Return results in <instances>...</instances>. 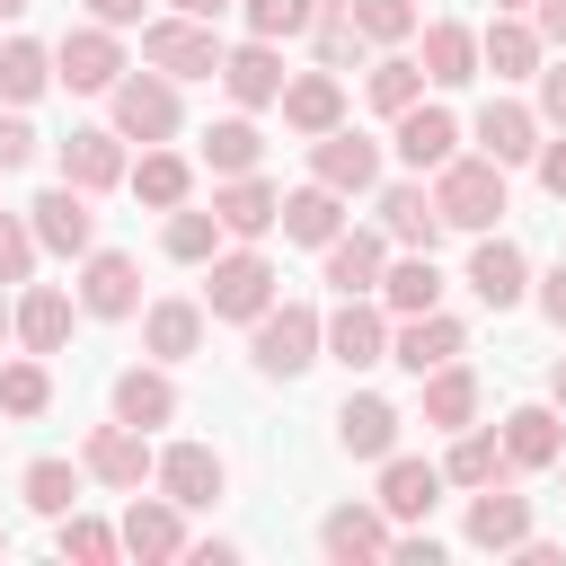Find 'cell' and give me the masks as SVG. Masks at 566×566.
<instances>
[{"mask_svg":"<svg viewBox=\"0 0 566 566\" xmlns=\"http://www.w3.org/2000/svg\"><path fill=\"white\" fill-rule=\"evenodd\" d=\"M248 354H256V371H265V380H301V371L327 354V318H318L310 301H274V310H256Z\"/></svg>","mask_w":566,"mask_h":566,"instance_id":"1","label":"cell"},{"mask_svg":"<svg viewBox=\"0 0 566 566\" xmlns=\"http://www.w3.org/2000/svg\"><path fill=\"white\" fill-rule=\"evenodd\" d=\"M433 203H442V230H495L504 212V168L478 150V159H442L433 168Z\"/></svg>","mask_w":566,"mask_h":566,"instance_id":"2","label":"cell"},{"mask_svg":"<svg viewBox=\"0 0 566 566\" xmlns=\"http://www.w3.org/2000/svg\"><path fill=\"white\" fill-rule=\"evenodd\" d=\"M142 62L150 71H168V80H212L221 71V35H212V18H142Z\"/></svg>","mask_w":566,"mask_h":566,"instance_id":"3","label":"cell"},{"mask_svg":"<svg viewBox=\"0 0 566 566\" xmlns=\"http://www.w3.org/2000/svg\"><path fill=\"white\" fill-rule=\"evenodd\" d=\"M106 106H115V133L142 142V150L177 133V80H168V71H124V80L106 88Z\"/></svg>","mask_w":566,"mask_h":566,"instance_id":"4","label":"cell"},{"mask_svg":"<svg viewBox=\"0 0 566 566\" xmlns=\"http://www.w3.org/2000/svg\"><path fill=\"white\" fill-rule=\"evenodd\" d=\"M203 310H212V318H248V327H256V310H274V265H265L256 248L212 256V274H203Z\"/></svg>","mask_w":566,"mask_h":566,"instance_id":"5","label":"cell"},{"mask_svg":"<svg viewBox=\"0 0 566 566\" xmlns=\"http://www.w3.org/2000/svg\"><path fill=\"white\" fill-rule=\"evenodd\" d=\"M80 469L97 478V486H115V495H133L159 460H150V433L142 424H124V416H106V424H88V442H80Z\"/></svg>","mask_w":566,"mask_h":566,"instance_id":"6","label":"cell"},{"mask_svg":"<svg viewBox=\"0 0 566 566\" xmlns=\"http://www.w3.org/2000/svg\"><path fill=\"white\" fill-rule=\"evenodd\" d=\"M53 80L80 88V97H106V88L124 80V44H115V27H71V35L53 44Z\"/></svg>","mask_w":566,"mask_h":566,"instance_id":"7","label":"cell"},{"mask_svg":"<svg viewBox=\"0 0 566 566\" xmlns=\"http://www.w3.org/2000/svg\"><path fill=\"white\" fill-rule=\"evenodd\" d=\"M124 557H142V566H168V557H186V504L177 495H142L133 486V504H124Z\"/></svg>","mask_w":566,"mask_h":566,"instance_id":"8","label":"cell"},{"mask_svg":"<svg viewBox=\"0 0 566 566\" xmlns=\"http://www.w3.org/2000/svg\"><path fill=\"white\" fill-rule=\"evenodd\" d=\"M27 221H35V239L53 248V256H88L97 248V212H88V186H44L35 203H27Z\"/></svg>","mask_w":566,"mask_h":566,"instance_id":"9","label":"cell"},{"mask_svg":"<svg viewBox=\"0 0 566 566\" xmlns=\"http://www.w3.org/2000/svg\"><path fill=\"white\" fill-rule=\"evenodd\" d=\"M327 363H345V371L389 363V310H380L371 292H345V310L327 318Z\"/></svg>","mask_w":566,"mask_h":566,"instance_id":"10","label":"cell"},{"mask_svg":"<svg viewBox=\"0 0 566 566\" xmlns=\"http://www.w3.org/2000/svg\"><path fill=\"white\" fill-rule=\"evenodd\" d=\"M460 354H469V327H460V318H442V310H416V318H398V327H389V363H398V371H416V380H424V371H442V363H460Z\"/></svg>","mask_w":566,"mask_h":566,"instance_id":"11","label":"cell"},{"mask_svg":"<svg viewBox=\"0 0 566 566\" xmlns=\"http://www.w3.org/2000/svg\"><path fill=\"white\" fill-rule=\"evenodd\" d=\"M531 539V495H513V478H495V486H469V548H486V557H513Z\"/></svg>","mask_w":566,"mask_h":566,"instance_id":"12","label":"cell"},{"mask_svg":"<svg viewBox=\"0 0 566 566\" xmlns=\"http://www.w3.org/2000/svg\"><path fill=\"white\" fill-rule=\"evenodd\" d=\"M310 177L336 186V195H371V186H380V142H363L354 124H336V133L310 142Z\"/></svg>","mask_w":566,"mask_h":566,"instance_id":"13","label":"cell"},{"mask_svg":"<svg viewBox=\"0 0 566 566\" xmlns=\"http://www.w3.org/2000/svg\"><path fill=\"white\" fill-rule=\"evenodd\" d=\"M469 292H478L486 310H522V301H531V256H522L513 239L478 230V248H469Z\"/></svg>","mask_w":566,"mask_h":566,"instance_id":"14","label":"cell"},{"mask_svg":"<svg viewBox=\"0 0 566 566\" xmlns=\"http://www.w3.org/2000/svg\"><path fill=\"white\" fill-rule=\"evenodd\" d=\"M80 310L88 318H133L142 310V265L124 248H88L80 256Z\"/></svg>","mask_w":566,"mask_h":566,"instance_id":"15","label":"cell"},{"mask_svg":"<svg viewBox=\"0 0 566 566\" xmlns=\"http://www.w3.org/2000/svg\"><path fill=\"white\" fill-rule=\"evenodd\" d=\"M150 478H159V495H177L186 513L221 504V486H230V469H221V451H212V442H168Z\"/></svg>","mask_w":566,"mask_h":566,"instance_id":"16","label":"cell"},{"mask_svg":"<svg viewBox=\"0 0 566 566\" xmlns=\"http://www.w3.org/2000/svg\"><path fill=\"white\" fill-rule=\"evenodd\" d=\"M62 150V177L71 186H88V195H106V186H124L133 177V159H124V133L115 124H80L71 142H53Z\"/></svg>","mask_w":566,"mask_h":566,"instance_id":"17","label":"cell"},{"mask_svg":"<svg viewBox=\"0 0 566 566\" xmlns=\"http://www.w3.org/2000/svg\"><path fill=\"white\" fill-rule=\"evenodd\" d=\"M557 451H566V407H557V398H531V407L504 416V460H513V478H522V469H557Z\"/></svg>","mask_w":566,"mask_h":566,"instance_id":"18","label":"cell"},{"mask_svg":"<svg viewBox=\"0 0 566 566\" xmlns=\"http://www.w3.org/2000/svg\"><path fill=\"white\" fill-rule=\"evenodd\" d=\"M478 62H486L495 80H539L548 35H539L531 18H513V9H495V18H486V35H478Z\"/></svg>","mask_w":566,"mask_h":566,"instance_id":"19","label":"cell"},{"mask_svg":"<svg viewBox=\"0 0 566 566\" xmlns=\"http://www.w3.org/2000/svg\"><path fill=\"white\" fill-rule=\"evenodd\" d=\"M478 150H486L495 168H522V159H539V106L486 97V106H478Z\"/></svg>","mask_w":566,"mask_h":566,"instance_id":"20","label":"cell"},{"mask_svg":"<svg viewBox=\"0 0 566 566\" xmlns=\"http://www.w3.org/2000/svg\"><path fill=\"white\" fill-rule=\"evenodd\" d=\"M389 539H398V531H389V513H380V504H336V513L318 522V548H327L336 566H363V557H389Z\"/></svg>","mask_w":566,"mask_h":566,"instance_id":"21","label":"cell"},{"mask_svg":"<svg viewBox=\"0 0 566 566\" xmlns=\"http://www.w3.org/2000/svg\"><path fill=\"white\" fill-rule=\"evenodd\" d=\"M212 212H221V230H230V239H265V230L283 221V195L248 168V177H221V186H212Z\"/></svg>","mask_w":566,"mask_h":566,"instance_id":"22","label":"cell"},{"mask_svg":"<svg viewBox=\"0 0 566 566\" xmlns=\"http://www.w3.org/2000/svg\"><path fill=\"white\" fill-rule=\"evenodd\" d=\"M318 256H327V283H336V292H380V274H389V230H336Z\"/></svg>","mask_w":566,"mask_h":566,"instance_id":"23","label":"cell"},{"mask_svg":"<svg viewBox=\"0 0 566 566\" xmlns=\"http://www.w3.org/2000/svg\"><path fill=\"white\" fill-rule=\"evenodd\" d=\"M71 318H80V301H71L62 283H27V292H18V345H27V354H62V345H71Z\"/></svg>","mask_w":566,"mask_h":566,"instance_id":"24","label":"cell"},{"mask_svg":"<svg viewBox=\"0 0 566 566\" xmlns=\"http://www.w3.org/2000/svg\"><path fill=\"white\" fill-rule=\"evenodd\" d=\"M442 486H451V478H442L433 460H398V451L380 460V513H389V522H424V513L442 504Z\"/></svg>","mask_w":566,"mask_h":566,"instance_id":"25","label":"cell"},{"mask_svg":"<svg viewBox=\"0 0 566 566\" xmlns=\"http://www.w3.org/2000/svg\"><path fill=\"white\" fill-rule=\"evenodd\" d=\"M221 88H230L239 106H283V53H274L265 35H248L239 53H221Z\"/></svg>","mask_w":566,"mask_h":566,"instance_id":"26","label":"cell"},{"mask_svg":"<svg viewBox=\"0 0 566 566\" xmlns=\"http://www.w3.org/2000/svg\"><path fill=\"white\" fill-rule=\"evenodd\" d=\"M336 442H345L354 460H389V451H398V407L371 398V389H354V398L336 407Z\"/></svg>","mask_w":566,"mask_h":566,"instance_id":"27","label":"cell"},{"mask_svg":"<svg viewBox=\"0 0 566 566\" xmlns=\"http://www.w3.org/2000/svg\"><path fill=\"white\" fill-rule=\"evenodd\" d=\"M486 62H478V27H460V18H433L424 27V80L433 88H469Z\"/></svg>","mask_w":566,"mask_h":566,"instance_id":"28","label":"cell"},{"mask_svg":"<svg viewBox=\"0 0 566 566\" xmlns=\"http://www.w3.org/2000/svg\"><path fill=\"white\" fill-rule=\"evenodd\" d=\"M283 124L292 133H336L345 124V88H336V71H301V80H283Z\"/></svg>","mask_w":566,"mask_h":566,"instance_id":"29","label":"cell"},{"mask_svg":"<svg viewBox=\"0 0 566 566\" xmlns=\"http://www.w3.org/2000/svg\"><path fill=\"white\" fill-rule=\"evenodd\" d=\"M398 159H407L416 177H424V168H442V159H460V124H451L442 106H424V97H416V106L398 115Z\"/></svg>","mask_w":566,"mask_h":566,"instance_id":"30","label":"cell"},{"mask_svg":"<svg viewBox=\"0 0 566 566\" xmlns=\"http://www.w3.org/2000/svg\"><path fill=\"white\" fill-rule=\"evenodd\" d=\"M380 230H389L398 248H433V239H442V203L424 195V177H398V186L380 195Z\"/></svg>","mask_w":566,"mask_h":566,"instance_id":"31","label":"cell"},{"mask_svg":"<svg viewBox=\"0 0 566 566\" xmlns=\"http://www.w3.org/2000/svg\"><path fill=\"white\" fill-rule=\"evenodd\" d=\"M115 416L124 424H177V380L159 371V363H133V371H115Z\"/></svg>","mask_w":566,"mask_h":566,"instance_id":"32","label":"cell"},{"mask_svg":"<svg viewBox=\"0 0 566 566\" xmlns=\"http://www.w3.org/2000/svg\"><path fill=\"white\" fill-rule=\"evenodd\" d=\"M380 310L389 318H416V310H442V274H433V248H407L389 274H380Z\"/></svg>","mask_w":566,"mask_h":566,"instance_id":"33","label":"cell"},{"mask_svg":"<svg viewBox=\"0 0 566 566\" xmlns=\"http://www.w3.org/2000/svg\"><path fill=\"white\" fill-rule=\"evenodd\" d=\"M142 345H150V363H186L203 345V301H150L142 310Z\"/></svg>","mask_w":566,"mask_h":566,"instance_id":"34","label":"cell"},{"mask_svg":"<svg viewBox=\"0 0 566 566\" xmlns=\"http://www.w3.org/2000/svg\"><path fill=\"white\" fill-rule=\"evenodd\" d=\"M336 230H345V195H336V186H318V177H310L301 195H283V239H301V248H327Z\"/></svg>","mask_w":566,"mask_h":566,"instance_id":"35","label":"cell"},{"mask_svg":"<svg viewBox=\"0 0 566 566\" xmlns=\"http://www.w3.org/2000/svg\"><path fill=\"white\" fill-rule=\"evenodd\" d=\"M424 424H442V433L478 424V371H469V363H442V371H424Z\"/></svg>","mask_w":566,"mask_h":566,"instance_id":"36","label":"cell"},{"mask_svg":"<svg viewBox=\"0 0 566 566\" xmlns=\"http://www.w3.org/2000/svg\"><path fill=\"white\" fill-rule=\"evenodd\" d=\"M265 159V133L248 124V115H221V124H203V168L212 177H248Z\"/></svg>","mask_w":566,"mask_h":566,"instance_id":"37","label":"cell"},{"mask_svg":"<svg viewBox=\"0 0 566 566\" xmlns=\"http://www.w3.org/2000/svg\"><path fill=\"white\" fill-rule=\"evenodd\" d=\"M442 478H451V486H495V478H513V460H504V433H478V424H460V442H451Z\"/></svg>","mask_w":566,"mask_h":566,"instance_id":"38","label":"cell"},{"mask_svg":"<svg viewBox=\"0 0 566 566\" xmlns=\"http://www.w3.org/2000/svg\"><path fill=\"white\" fill-rule=\"evenodd\" d=\"M80 478H88V469H71V460H27L18 495H27V513L62 522V513H80Z\"/></svg>","mask_w":566,"mask_h":566,"instance_id":"39","label":"cell"},{"mask_svg":"<svg viewBox=\"0 0 566 566\" xmlns=\"http://www.w3.org/2000/svg\"><path fill=\"white\" fill-rule=\"evenodd\" d=\"M44 88H53V53H44L35 35H9V44H0V97H9V106H35Z\"/></svg>","mask_w":566,"mask_h":566,"instance_id":"40","label":"cell"},{"mask_svg":"<svg viewBox=\"0 0 566 566\" xmlns=\"http://www.w3.org/2000/svg\"><path fill=\"white\" fill-rule=\"evenodd\" d=\"M133 195H142V203H159V212H177V203L195 195V168H186L177 150H159V142H150V150H142V168H133Z\"/></svg>","mask_w":566,"mask_h":566,"instance_id":"41","label":"cell"},{"mask_svg":"<svg viewBox=\"0 0 566 566\" xmlns=\"http://www.w3.org/2000/svg\"><path fill=\"white\" fill-rule=\"evenodd\" d=\"M44 407H53V371H44V354L0 363V416H44Z\"/></svg>","mask_w":566,"mask_h":566,"instance_id":"42","label":"cell"},{"mask_svg":"<svg viewBox=\"0 0 566 566\" xmlns=\"http://www.w3.org/2000/svg\"><path fill=\"white\" fill-rule=\"evenodd\" d=\"M416 97H424V62H407V53H380V62H371V106L398 124Z\"/></svg>","mask_w":566,"mask_h":566,"instance_id":"43","label":"cell"},{"mask_svg":"<svg viewBox=\"0 0 566 566\" xmlns=\"http://www.w3.org/2000/svg\"><path fill=\"white\" fill-rule=\"evenodd\" d=\"M221 239H230V230H221V212H186V203L168 212V256H177V265H212V256H221Z\"/></svg>","mask_w":566,"mask_h":566,"instance_id":"44","label":"cell"},{"mask_svg":"<svg viewBox=\"0 0 566 566\" xmlns=\"http://www.w3.org/2000/svg\"><path fill=\"white\" fill-rule=\"evenodd\" d=\"M53 548L80 557V566H106V557H124V531L115 522H88V513H62L53 522Z\"/></svg>","mask_w":566,"mask_h":566,"instance_id":"45","label":"cell"},{"mask_svg":"<svg viewBox=\"0 0 566 566\" xmlns=\"http://www.w3.org/2000/svg\"><path fill=\"white\" fill-rule=\"evenodd\" d=\"M345 18H354L363 44H407L416 35V0H345Z\"/></svg>","mask_w":566,"mask_h":566,"instance_id":"46","label":"cell"},{"mask_svg":"<svg viewBox=\"0 0 566 566\" xmlns=\"http://www.w3.org/2000/svg\"><path fill=\"white\" fill-rule=\"evenodd\" d=\"M310 18H318V0H248V35H265V44L310 35Z\"/></svg>","mask_w":566,"mask_h":566,"instance_id":"47","label":"cell"},{"mask_svg":"<svg viewBox=\"0 0 566 566\" xmlns=\"http://www.w3.org/2000/svg\"><path fill=\"white\" fill-rule=\"evenodd\" d=\"M35 221H18V212H0V283H27L35 274Z\"/></svg>","mask_w":566,"mask_h":566,"instance_id":"48","label":"cell"},{"mask_svg":"<svg viewBox=\"0 0 566 566\" xmlns=\"http://www.w3.org/2000/svg\"><path fill=\"white\" fill-rule=\"evenodd\" d=\"M27 159H35V124L27 115H0V177H18Z\"/></svg>","mask_w":566,"mask_h":566,"instance_id":"49","label":"cell"},{"mask_svg":"<svg viewBox=\"0 0 566 566\" xmlns=\"http://www.w3.org/2000/svg\"><path fill=\"white\" fill-rule=\"evenodd\" d=\"M539 124L566 133V62H539Z\"/></svg>","mask_w":566,"mask_h":566,"instance_id":"50","label":"cell"},{"mask_svg":"<svg viewBox=\"0 0 566 566\" xmlns=\"http://www.w3.org/2000/svg\"><path fill=\"white\" fill-rule=\"evenodd\" d=\"M389 557L398 566H442V539L433 531H407V539H389Z\"/></svg>","mask_w":566,"mask_h":566,"instance_id":"51","label":"cell"},{"mask_svg":"<svg viewBox=\"0 0 566 566\" xmlns=\"http://www.w3.org/2000/svg\"><path fill=\"white\" fill-rule=\"evenodd\" d=\"M539 186L566 203V133H557V142H539Z\"/></svg>","mask_w":566,"mask_h":566,"instance_id":"52","label":"cell"},{"mask_svg":"<svg viewBox=\"0 0 566 566\" xmlns=\"http://www.w3.org/2000/svg\"><path fill=\"white\" fill-rule=\"evenodd\" d=\"M539 310L566 327V265H548V274H539Z\"/></svg>","mask_w":566,"mask_h":566,"instance_id":"53","label":"cell"},{"mask_svg":"<svg viewBox=\"0 0 566 566\" xmlns=\"http://www.w3.org/2000/svg\"><path fill=\"white\" fill-rule=\"evenodd\" d=\"M531 27H539L548 44H566V0H531Z\"/></svg>","mask_w":566,"mask_h":566,"instance_id":"54","label":"cell"},{"mask_svg":"<svg viewBox=\"0 0 566 566\" xmlns=\"http://www.w3.org/2000/svg\"><path fill=\"white\" fill-rule=\"evenodd\" d=\"M186 557H195V566H230V557H239V539H186Z\"/></svg>","mask_w":566,"mask_h":566,"instance_id":"55","label":"cell"},{"mask_svg":"<svg viewBox=\"0 0 566 566\" xmlns=\"http://www.w3.org/2000/svg\"><path fill=\"white\" fill-rule=\"evenodd\" d=\"M97 9V27H142V0H88Z\"/></svg>","mask_w":566,"mask_h":566,"instance_id":"56","label":"cell"},{"mask_svg":"<svg viewBox=\"0 0 566 566\" xmlns=\"http://www.w3.org/2000/svg\"><path fill=\"white\" fill-rule=\"evenodd\" d=\"M548 398H557V407H566V354H557V363H548Z\"/></svg>","mask_w":566,"mask_h":566,"instance_id":"57","label":"cell"},{"mask_svg":"<svg viewBox=\"0 0 566 566\" xmlns=\"http://www.w3.org/2000/svg\"><path fill=\"white\" fill-rule=\"evenodd\" d=\"M168 9H186V18H221V0H168Z\"/></svg>","mask_w":566,"mask_h":566,"instance_id":"58","label":"cell"},{"mask_svg":"<svg viewBox=\"0 0 566 566\" xmlns=\"http://www.w3.org/2000/svg\"><path fill=\"white\" fill-rule=\"evenodd\" d=\"M9 336H18V301H0V345H9Z\"/></svg>","mask_w":566,"mask_h":566,"instance_id":"59","label":"cell"},{"mask_svg":"<svg viewBox=\"0 0 566 566\" xmlns=\"http://www.w3.org/2000/svg\"><path fill=\"white\" fill-rule=\"evenodd\" d=\"M27 9H35V0H0V18H27Z\"/></svg>","mask_w":566,"mask_h":566,"instance_id":"60","label":"cell"},{"mask_svg":"<svg viewBox=\"0 0 566 566\" xmlns=\"http://www.w3.org/2000/svg\"><path fill=\"white\" fill-rule=\"evenodd\" d=\"M495 9H531V0H495Z\"/></svg>","mask_w":566,"mask_h":566,"instance_id":"61","label":"cell"},{"mask_svg":"<svg viewBox=\"0 0 566 566\" xmlns=\"http://www.w3.org/2000/svg\"><path fill=\"white\" fill-rule=\"evenodd\" d=\"M0 557H9V522H0Z\"/></svg>","mask_w":566,"mask_h":566,"instance_id":"62","label":"cell"},{"mask_svg":"<svg viewBox=\"0 0 566 566\" xmlns=\"http://www.w3.org/2000/svg\"><path fill=\"white\" fill-rule=\"evenodd\" d=\"M557 469H566V451H557Z\"/></svg>","mask_w":566,"mask_h":566,"instance_id":"63","label":"cell"}]
</instances>
